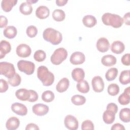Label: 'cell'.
<instances>
[{"label":"cell","instance_id":"obj_32","mask_svg":"<svg viewBox=\"0 0 130 130\" xmlns=\"http://www.w3.org/2000/svg\"><path fill=\"white\" fill-rule=\"evenodd\" d=\"M52 17L56 21H62L65 19L66 14L62 10L55 9L52 13Z\"/></svg>","mask_w":130,"mask_h":130},{"label":"cell","instance_id":"obj_42","mask_svg":"<svg viewBox=\"0 0 130 130\" xmlns=\"http://www.w3.org/2000/svg\"><path fill=\"white\" fill-rule=\"evenodd\" d=\"M118 109V108L117 105L114 103H109L107 105V107H106V110H110V111L113 112V113H114L115 114H116L117 112Z\"/></svg>","mask_w":130,"mask_h":130},{"label":"cell","instance_id":"obj_16","mask_svg":"<svg viewBox=\"0 0 130 130\" xmlns=\"http://www.w3.org/2000/svg\"><path fill=\"white\" fill-rule=\"evenodd\" d=\"M129 100L130 88L129 87H127L124 89V92L119 96L118 101L122 105H126L129 103Z\"/></svg>","mask_w":130,"mask_h":130},{"label":"cell","instance_id":"obj_5","mask_svg":"<svg viewBox=\"0 0 130 130\" xmlns=\"http://www.w3.org/2000/svg\"><path fill=\"white\" fill-rule=\"evenodd\" d=\"M17 67L20 72H23L26 75H30L35 71V64L30 61L20 60L17 62Z\"/></svg>","mask_w":130,"mask_h":130},{"label":"cell","instance_id":"obj_45","mask_svg":"<svg viewBox=\"0 0 130 130\" xmlns=\"http://www.w3.org/2000/svg\"><path fill=\"white\" fill-rule=\"evenodd\" d=\"M111 129H112V130H116H116H124L125 127H124V126L122 124H121L119 123H116L112 126Z\"/></svg>","mask_w":130,"mask_h":130},{"label":"cell","instance_id":"obj_46","mask_svg":"<svg viewBox=\"0 0 130 130\" xmlns=\"http://www.w3.org/2000/svg\"><path fill=\"white\" fill-rule=\"evenodd\" d=\"M25 130H29V129H39V127L38 126L34 123H30L28 124H27Z\"/></svg>","mask_w":130,"mask_h":130},{"label":"cell","instance_id":"obj_18","mask_svg":"<svg viewBox=\"0 0 130 130\" xmlns=\"http://www.w3.org/2000/svg\"><path fill=\"white\" fill-rule=\"evenodd\" d=\"M15 95L19 100L28 101L30 96V92L29 90H27L25 88H20L16 90L15 92Z\"/></svg>","mask_w":130,"mask_h":130},{"label":"cell","instance_id":"obj_9","mask_svg":"<svg viewBox=\"0 0 130 130\" xmlns=\"http://www.w3.org/2000/svg\"><path fill=\"white\" fill-rule=\"evenodd\" d=\"M93 90L96 92H101L104 90L105 85L103 79L100 76H94L91 81Z\"/></svg>","mask_w":130,"mask_h":130},{"label":"cell","instance_id":"obj_35","mask_svg":"<svg viewBox=\"0 0 130 130\" xmlns=\"http://www.w3.org/2000/svg\"><path fill=\"white\" fill-rule=\"evenodd\" d=\"M21 81V78L20 75L16 73L12 77L8 79L9 83L13 87H16L20 85Z\"/></svg>","mask_w":130,"mask_h":130},{"label":"cell","instance_id":"obj_38","mask_svg":"<svg viewBox=\"0 0 130 130\" xmlns=\"http://www.w3.org/2000/svg\"><path fill=\"white\" fill-rule=\"evenodd\" d=\"M26 32L28 37L34 38L38 34V29L34 25H30L27 27Z\"/></svg>","mask_w":130,"mask_h":130},{"label":"cell","instance_id":"obj_36","mask_svg":"<svg viewBox=\"0 0 130 130\" xmlns=\"http://www.w3.org/2000/svg\"><path fill=\"white\" fill-rule=\"evenodd\" d=\"M107 91L110 95L115 96L117 95L119 92V87L117 84L112 83L108 86Z\"/></svg>","mask_w":130,"mask_h":130},{"label":"cell","instance_id":"obj_20","mask_svg":"<svg viewBox=\"0 0 130 130\" xmlns=\"http://www.w3.org/2000/svg\"><path fill=\"white\" fill-rule=\"evenodd\" d=\"M125 49V46L123 42L120 41L113 42L111 46V50L115 54H121Z\"/></svg>","mask_w":130,"mask_h":130},{"label":"cell","instance_id":"obj_33","mask_svg":"<svg viewBox=\"0 0 130 130\" xmlns=\"http://www.w3.org/2000/svg\"><path fill=\"white\" fill-rule=\"evenodd\" d=\"M86 98L81 95L76 94L73 95L71 98V101L73 104L77 106L82 105L86 102Z\"/></svg>","mask_w":130,"mask_h":130},{"label":"cell","instance_id":"obj_29","mask_svg":"<svg viewBox=\"0 0 130 130\" xmlns=\"http://www.w3.org/2000/svg\"><path fill=\"white\" fill-rule=\"evenodd\" d=\"M119 118L123 122L128 123L130 120V109L128 108H124L120 110L119 112Z\"/></svg>","mask_w":130,"mask_h":130},{"label":"cell","instance_id":"obj_31","mask_svg":"<svg viewBox=\"0 0 130 130\" xmlns=\"http://www.w3.org/2000/svg\"><path fill=\"white\" fill-rule=\"evenodd\" d=\"M118 71L116 68H112L108 70L105 74V77L107 81H111L115 79L118 75Z\"/></svg>","mask_w":130,"mask_h":130},{"label":"cell","instance_id":"obj_2","mask_svg":"<svg viewBox=\"0 0 130 130\" xmlns=\"http://www.w3.org/2000/svg\"><path fill=\"white\" fill-rule=\"evenodd\" d=\"M43 39L47 42L51 43L54 45H56L61 43L62 40V36L59 31L52 28H47L43 33Z\"/></svg>","mask_w":130,"mask_h":130},{"label":"cell","instance_id":"obj_19","mask_svg":"<svg viewBox=\"0 0 130 130\" xmlns=\"http://www.w3.org/2000/svg\"><path fill=\"white\" fill-rule=\"evenodd\" d=\"M72 77L74 81L79 82L83 80L85 77V72L82 68H75L72 72Z\"/></svg>","mask_w":130,"mask_h":130},{"label":"cell","instance_id":"obj_21","mask_svg":"<svg viewBox=\"0 0 130 130\" xmlns=\"http://www.w3.org/2000/svg\"><path fill=\"white\" fill-rule=\"evenodd\" d=\"M70 81L67 78H63L60 80L56 86V90L59 92L66 91L69 87Z\"/></svg>","mask_w":130,"mask_h":130},{"label":"cell","instance_id":"obj_26","mask_svg":"<svg viewBox=\"0 0 130 130\" xmlns=\"http://www.w3.org/2000/svg\"><path fill=\"white\" fill-rule=\"evenodd\" d=\"M115 114L113 112L106 110L104 111L103 114V119L104 122L109 124L112 123L115 119Z\"/></svg>","mask_w":130,"mask_h":130},{"label":"cell","instance_id":"obj_48","mask_svg":"<svg viewBox=\"0 0 130 130\" xmlns=\"http://www.w3.org/2000/svg\"><path fill=\"white\" fill-rule=\"evenodd\" d=\"M68 0H56V4L58 6H63L68 3Z\"/></svg>","mask_w":130,"mask_h":130},{"label":"cell","instance_id":"obj_8","mask_svg":"<svg viewBox=\"0 0 130 130\" xmlns=\"http://www.w3.org/2000/svg\"><path fill=\"white\" fill-rule=\"evenodd\" d=\"M16 54L20 57H27L31 54V49L30 47L27 44H19L16 49Z\"/></svg>","mask_w":130,"mask_h":130},{"label":"cell","instance_id":"obj_22","mask_svg":"<svg viewBox=\"0 0 130 130\" xmlns=\"http://www.w3.org/2000/svg\"><path fill=\"white\" fill-rule=\"evenodd\" d=\"M116 58L113 55L107 54L102 57L101 59L102 63L106 67H111L116 63Z\"/></svg>","mask_w":130,"mask_h":130},{"label":"cell","instance_id":"obj_41","mask_svg":"<svg viewBox=\"0 0 130 130\" xmlns=\"http://www.w3.org/2000/svg\"><path fill=\"white\" fill-rule=\"evenodd\" d=\"M129 57L130 55L129 53H126L124 54L121 58V61L122 63L126 66H129L130 64V61H129Z\"/></svg>","mask_w":130,"mask_h":130},{"label":"cell","instance_id":"obj_13","mask_svg":"<svg viewBox=\"0 0 130 130\" xmlns=\"http://www.w3.org/2000/svg\"><path fill=\"white\" fill-rule=\"evenodd\" d=\"M96 47L100 52H106L110 48V43L107 39L104 37L100 38L96 42Z\"/></svg>","mask_w":130,"mask_h":130},{"label":"cell","instance_id":"obj_43","mask_svg":"<svg viewBox=\"0 0 130 130\" xmlns=\"http://www.w3.org/2000/svg\"><path fill=\"white\" fill-rule=\"evenodd\" d=\"M30 92V96L28 100V102H35L38 100L39 95L37 92L34 90H29Z\"/></svg>","mask_w":130,"mask_h":130},{"label":"cell","instance_id":"obj_25","mask_svg":"<svg viewBox=\"0 0 130 130\" xmlns=\"http://www.w3.org/2000/svg\"><path fill=\"white\" fill-rule=\"evenodd\" d=\"M17 30L15 26L12 25L6 27L3 31V34L4 36L6 38L10 39L14 38L17 35Z\"/></svg>","mask_w":130,"mask_h":130},{"label":"cell","instance_id":"obj_40","mask_svg":"<svg viewBox=\"0 0 130 130\" xmlns=\"http://www.w3.org/2000/svg\"><path fill=\"white\" fill-rule=\"evenodd\" d=\"M0 83H1L0 92L1 93L6 92L9 88V86L7 82L5 80L3 79H1L0 80Z\"/></svg>","mask_w":130,"mask_h":130},{"label":"cell","instance_id":"obj_7","mask_svg":"<svg viewBox=\"0 0 130 130\" xmlns=\"http://www.w3.org/2000/svg\"><path fill=\"white\" fill-rule=\"evenodd\" d=\"M65 127L70 130H76L79 127V122L77 118L72 115H67L64 119Z\"/></svg>","mask_w":130,"mask_h":130},{"label":"cell","instance_id":"obj_28","mask_svg":"<svg viewBox=\"0 0 130 130\" xmlns=\"http://www.w3.org/2000/svg\"><path fill=\"white\" fill-rule=\"evenodd\" d=\"M119 82L122 85H126L130 82V71L129 70L122 71L119 76Z\"/></svg>","mask_w":130,"mask_h":130},{"label":"cell","instance_id":"obj_34","mask_svg":"<svg viewBox=\"0 0 130 130\" xmlns=\"http://www.w3.org/2000/svg\"><path fill=\"white\" fill-rule=\"evenodd\" d=\"M55 95L54 93L51 90H46L42 94V99L46 103H50L53 101Z\"/></svg>","mask_w":130,"mask_h":130},{"label":"cell","instance_id":"obj_27","mask_svg":"<svg viewBox=\"0 0 130 130\" xmlns=\"http://www.w3.org/2000/svg\"><path fill=\"white\" fill-rule=\"evenodd\" d=\"M19 11L23 15H30L32 12L31 4L27 2L22 3L19 6Z\"/></svg>","mask_w":130,"mask_h":130},{"label":"cell","instance_id":"obj_47","mask_svg":"<svg viewBox=\"0 0 130 130\" xmlns=\"http://www.w3.org/2000/svg\"><path fill=\"white\" fill-rule=\"evenodd\" d=\"M123 22L125 23V24L127 25H129L130 24V15L129 12H127V13L125 14L124 17L123 18Z\"/></svg>","mask_w":130,"mask_h":130},{"label":"cell","instance_id":"obj_10","mask_svg":"<svg viewBox=\"0 0 130 130\" xmlns=\"http://www.w3.org/2000/svg\"><path fill=\"white\" fill-rule=\"evenodd\" d=\"M49 107L46 105L38 103L34 105L32 107L33 113L38 116H44L49 112Z\"/></svg>","mask_w":130,"mask_h":130},{"label":"cell","instance_id":"obj_30","mask_svg":"<svg viewBox=\"0 0 130 130\" xmlns=\"http://www.w3.org/2000/svg\"><path fill=\"white\" fill-rule=\"evenodd\" d=\"M76 88L79 92L83 93H87L90 89L89 84L86 80H82L79 82L76 85Z\"/></svg>","mask_w":130,"mask_h":130},{"label":"cell","instance_id":"obj_3","mask_svg":"<svg viewBox=\"0 0 130 130\" xmlns=\"http://www.w3.org/2000/svg\"><path fill=\"white\" fill-rule=\"evenodd\" d=\"M102 20L106 25H110L114 28H119L123 23V18L118 15L105 13L102 16Z\"/></svg>","mask_w":130,"mask_h":130},{"label":"cell","instance_id":"obj_14","mask_svg":"<svg viewBox=\"0 0 130 130\" xmlns=\"http://www.w3.org/2000/svg\"><path fill=\"white\" fill-rule=\"evenodd\" d=\"M11 50L10 43L6 40H2L0 42V59L3 58Z\"/></svg>","mask_w":130,"mask_h":130},{"label":"cell","instance_id":"obj_1","mask_svg":"<svg viewBox=\"0 0 130 130\" xmlns=\"http://www.w3.org/2000/svg\"><path fill=\"white\" fill-rule=\"evenodd\" d=\"M37 77L45 86L51 85L54 81V74L50 72L48 68L44 66H41L37 69Z\"/></svg>","mask_w":130,"mask_h":130},{"label":"cell","instance_id":"obj_37","mask_svg":"<svg viewBox=\"0 0 130 130\" xmlns=\"http://www.w3.org/2000/svg\"><path fill=\"white\" fill-rule=\"evenodd\" d=\"M46 57V53L42 50H37L34 55V58L35 60L38 62H42L44 61Z\"/></svg>","mask_w":130,"mask_h":130},{"label":"cell","instance_id":"obj_4","mask_svg":"<svg viewBox=\"0 0 130 130\" xmlns=\"http://www.w3.org/2000/svg\"><path fill=\"white\" fill-rule=\"evenodd\" d=\"M68 56V52L64 48H58L54 50L51 56L50 61L54 65H59L62 63Z\"/></svg>","mask_w":130,"mask_h":130},{"label":"cell","instance_id":"obj_11","mask_svg":"<svg viewBox=\"0 0 130 130\" xmlns=\"http://www.w3.org/2000/svg\"><path fill=\"white\" fill-rule=\"evenodd\" d=\"M85 60V56L84 54L79 51L74 52L70 56V61L71 63L74 65L81 64Z\"/></svg>","mask_w":130,"mask_h":130},{"label":"cell","instance_id":"obj_39","mask_svg":"<svg viewBox=\"0 0 130 130\" xmlns=\"http://www.w3.org/2000/svg\"><path fill=\"white\" fill-rule=\"evenodd\" d=\"M81 129L82 130H93L94 129V124L90 120H86L83 121L81 124Z\"/></svg>","mask_w":130,"mask_h":130},{"label":"cell","instance_id":"obj_6","mask_svg":"<svg viewBox=\"0 0 130 130\" xmlns=\"http://www.w3.org/2000/svg\"><path fill=\"white\" fill-rule=\"evenodd\" d=\"M16 74L13 64L4 61L0 62V74L4 75L8 79Z\"/></svg>","mask_w":130,"mask_h":130},{"label":"cell","instance_id":"obj_24","mask_svg":"<svg viewBox=\"0 0 130 130\" xmlns=\"http://www.w3.org/2000/svg\"><path fill=\"white\" fill-rule=\"evenodd\" d=\"M17 2V0H3L1 2V7L3 11L9 12L16 5Z\"/></svg>","mask_w":130,"mask_h":130},{"label":"cell","instance_id":"obj_17","mask_svg":"<svg viewBox=\"0 0 130 130\" xmlns=\"http://www.w3.org/2000/svg\"><path fill=\"white\" fill-rule=\"evenodd\" d=\"M20 125L19 119L15 116L10 117L6 123V127L9 130H15L18 128Z\"/></svg>","mask_w":130,"mask_h":130},{"label":"cell","instance_id":"obj_15","mask_svg":"<svg viewBox=\"0 0 130 130\" xmlns=\"http://www.w3.org/2000/svg\"><path fill=\"white\" fill-rule=\"evenodd\" d=\"M50 14L49 8L45 6H40L36 10V16L41 19L47 18Z\"/></svg>","mask_w":130,"mask_h":130},{"label":"cell","instance_id":"obj_44","mask_svg":"<svg viewBox=\"0 0 130 130\" xmlns=\"http://www.w3.org/2000/svg\"><path fill=\"white\" fill-rule=\"evenodd\" d=\"M0 27L1 28L5 27L7 26L8 24V19L7 18L3 15L0 16Z\"/></svg>","mask_w":130,"mask_h":130},{"label":"cell","instance_id":"obj_23","mask_svg":"<svg viewBox=\"0 0 130 130\" xmlns=\"http://www.w3.org/2000/svg\"><path fill=\"white\" fill-rule=\"evenodd\" d=\"M82 22L84 26L87 27H92L95 26L97 23V20L94 16L91 15H87L83 17Z\"/></svg>","mask_w":130,"mask_h":130},{"label":"cell","instance_id":"obj_12","mask_svg":"<svg viewBox=\"0 0 130 130\" xmlns=\"http://www.w3.org/2000/svg\"><path fill=\"white\" fill-rule=\"evenodd\" d=\"M12 111L20 116H25L27 113V108L23 104L19 103H14L11 105Z\"/></svg>","mask_w":130,"mask_h":130}]
</instances>
